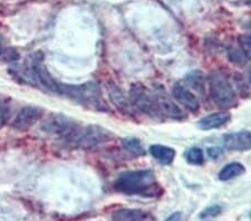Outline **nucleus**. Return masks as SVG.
Returning a JSON list of instances; mask_svg holds the SVG:
<instances>
[{"label":"nucleus","instance_id":"22","mask_svg":"<svg viewBox=\"0 0 251 221\" xmlns=\"http://www.w3.org/2000/svg\"><path fill=\"white\" fill-rule=\"evenodd\" d=\"M7 107L0 106V127L5 125V123L7 122L8 118H9V112H8Z\"/></svg>","mask_w":251,"mask_h":221},{"label":"nucleus","instance_id":"15","mask_svg":"<svg viewBox=\"0 0 251 221\" xmlns=\"http://www.w3.org/2000/svg\"><path fill=\"white\" fill-rule=\"evenodd\" d=\"M185 82L189 84V86H191L194 91H197L198 93L201 95L204 94L205 91V78L204 75L200 71H193L191 73H189L185 77Z\"/></svg>","mask_w":251,"mask_h":221},{"label":"nucleus","instance_id":"2","mask_svg":"<svg viewBox=\"0 0 251 221\" xmlns=\"http://www.w3.org/2000/svg\"><path fill=\"white\" fill-rule=\"evenodd\" d=\"M55 93L77 100L78 103L96 110H106L102 93L95 83H85L80 85H66L57 83Z\"/></svg>","mask_w":251,"mask_h":221},{"label":"nucleus","instance_id":"5","mask_svg":"<svg viewBox=\"0 0 251 221\" xmlns=\"http://www.w3.org/2000/svg\"><path fill=\"white\" fill-rule=\"evenodd\" d=\"M110 136V132L103 127L91 125L84 128L79 127L70 141L80 147H94L107 142L111 139Z\"/></svg>","mask_w":251,"mask_h":221},{"label":"nucleus","instance_id":"17","mask_svg":"<svg viewBox=\"0 0 251 221\" xmlns=\"http://www.w3.org/2000/svg\"><path fill=\"white\" fill-rule=\"evenodd\" d=\"M188 162L194 166H201L204 162V153L199 147H191L185 154Z\"/></svg>","mask_w":251,"mask_h":221},{"label":"nucleus","instance_id":"4","mask_svg":"<svg viewBox=\"0 0 251 221\" xmlns=\"http://www.w3.org/2000/svg\"><path fill=\"white\" fill-rule=\"evenodd\" d=\"M129 99H131L133 105H135L144 113L151 116H156L160 113L159 108H157L155 94L140 83L133 84L131 86Z\"/></svg>","mask_w":251,"mask_h":221},{"label":"nucleus","instance_id":"3","mask_svg":"<svg viewBox=\"0 0 251 221\" xmlns=\"http://www.w3.org/2000/svg\"><path fill=\"white\" fill-rule=\"evenodd\" d=\"M210 95L213 102L221 108H230L236 105L237 94L228 76L222 72H213L209 76Z\"/></svg>","mask_w":251,"mask_h":221},{"label":"nucleus","instance_id":"12","mask_svg":"<svg viewBox=\"0 0 251 221\" xmlns=\"http://www.w3.org/2000/svg\"><path fill=\"white\" fill-rule=\"evenodd\" d=\"M231 119V115H230L229 112H218V113L210 114L205 118L202 119L198 125L201 128V130L209 131L213 130V128H218L224 126Z\"/></svg>","mask_w":251,"mask_h":221},{"label":"nucleus","instance_id":"7","mask_svg":"<svg viewBox=\"0 0 251 221\" xmlns=\"http://www.w3.org/2000/svg\"><path fill=\"white\" fill-rule=\"evenodd\" d=\"M154 94L157 108H159L160 113L174 120H182L185 118L184 112L181 110L179 105H177L171 98H170V95L168 94V92L164 90L163 86H156Z\"/></svg>","mask_w":251,"mask_h":221},{"label":"nucleus","instance_id":"6","mask_svg":"<svg viewBox=\"0 0 251 221\" xmlns=\"http://www.w3.org/2000/svg\"><path fill=\"white\" fill-rule=\"evenodd\" d=\"M44 127H45L44 130L50 133L60 135L68 140H71L79 128L74 121L63 115H51L45 121Z\"/></svg>","mask_w":251,"mask_h":221},{"label":"nucleus","instance_id":"8","mask_svg":"<svg viewBox=\"0 0 251 221\" xmlns=\"http://www.w3.org/2000/svg\"><path fill=\"white\" fill-rule=\"evenodd\" d=\"M43 110L36 106H25L19 111V113L16 116L13 127L16 130L25 131L30 128L38 120L42 119Z\"/></svg>","mask_w":251,"mask_h":221},{"label":"nucleus","instance_id":"25","mask_svg":"<svg viewBox=\"0 0 251 221\" xmlns=\"http://www.w3.org/2000/svg\"><path fill=\"white\" fill-rule=\"evenodd\" d=\"M3 47H2V43H1V39H0V57L3 55Z\"/></svg>","mask_w":251,"mask_h":221},{"label":"nucleus","instance_id":"24","mask_svg":"<svg viewBox=\"0 0 251 221\" xmlns=\"http://www.w3.org/2000/svg\"><path fill=\"white\" fill-rule=\"evenodd\" d=\"M165 221H181V214L180 212H176V214L170 216Z\"/></svg>","mask_w":251,"mask_h":221},{"label":"nucleus","instance_id":"18","mask_svg":"<svg viewBox=\"0 0 251 221\" xmlns=\"http://www.w3.org/2000/svg\"><path fill=\"white\" fill-rule=\"evenodd\" d=\"M108 92H110V96L111 99L114 102L115 105H117L121 108H125V110H128V103L126 98H124V95L122 92H121L119 88L113 86L108 88Z\"/></svg>","mask_w":251,"mask_h":221},{"label":"nucleus","instance_id":"26","mask_svg":"<svg viewBox=\"0 0 251 221\" xmlns=\"http://www.w3.org/2000/svg\"><path fill=\"white\" fill-rule=\"evenodd\" d=\"M244 1L245 5H248V6H251V0H242Z\"/></svg>","mask_w":251,"mask_h":221},{"label":"nucleus","instance_id":"20","mask_svg":"<svg viewBox=\"0 0 251 221\" xmlns=\"http://www.w3.org/2000/svg\"><path fill=\"white\" fill-rule=\"evenodd\" d=\"M229 58L232 63L239 64V65H244L247 62V57L241 48H231L229 50Z\"/></svg>","mask_w":251,"mask_h":221},{"label":"nucleus","instance_id":"9","mask_svg":"<svg viewBox=\"0 0 251 221\" xmlns=\"http://www.w3.org/2000/svg\"><path fill=\"white\" fill-rule=\"evenodd\" d=\"M226 148L230 151H248L251 150V132L239 131L226 134L224 139Z\"/></svg>","mask_w":251,"mask_h":221},{"label":"nucleus","instance_id":"10","mask_svg":"<svg viewBox=\"0 0 251 221\" xmlns=\"http://www.w3.org/2000/svg\"><path fill=\"white\" fill-rule=\"evenodd\" d=\"M172 96L173 98L179 102L182 106H184L187 110L191 112H197L199 110L200 104L198 100L197 96L191 93L187 87L182 84H176L172 88Z\"/></svg>","mask_w":251,"mask_h":221},{"label":"nucleus","instance_id":"19","mask_svg":"<svg viewBox=\"0 0 251 221\" xmlns=\"http://www.w3.org/2000/svg\"><path fill=\"white\" fill-rule=\"evenodd\" d=\"M221 212H222V207L218 206V204H214V206H210L208 208H205L204 210H202V212L200 214V218L202 220L212 219L221 215Z\"/></svg>","mask_w":251,"mask_h":221},{"label":"nucleus","instance_id":"14","mask_svg":"<svg viewBox=\"0 0 251 221\" xmlns=\"http://www.w3.org/2000/svg\"><path fill=\"white\" fill-rule=\"evenodd\" d=\"M246 172V168L242 166L241 163L239 162H232L226 164V167L221 169V171L219 172V179L221 181H229L232 180L237 176L244 174Z\"/></svg>","mask_w":251,"mask_h":221},{"label":"nucleus","instance_id":"23","mask_svg":"<svg viewBox=\"0 0 251 221\" xmlns=\"http://www.w3.org/2000/svg\"><path fill=\"white\" fill-rule=\"evenodd\" d=\"M208 153H209V155L211 156L212 159H217V158H219V156L222 154V148H220V147H211V148H209L208 150Z\"/></svg>","mask_w":251,"mask_h":221},{"label":"nucleus","instance_id":"13","mask_svg":"<svg viewBox=\"0 0 251 221\" xmlns=\"http://www.w3.org/2000/svg\"><path fill=\"white\" fill-rule=\"evenodd\" d=\"M150 152H151L153 158L159 161L163 166H170L173 162L174 158H176L174 148L161 146V144H153L150 147Z\"/></svg>","mask_w":251,"mask_h":221},{"label":"nucleus","instance_id":"21","mask_svg":"<svg viewBox=\"0 0 251 221\" xmlns=\"http://www.w3.org/2000/svg\"><path fill=\"white\" fill-rule=\"evenodd\" d=\"M239 43L246 57L251 60V35H241Z\"/></svg>","mask_w":251,"mask_h":221},{"label":"nucleus","instance_id":"16","mask_svg":"<svg viewBox=\"0 0 251 221\" xmlns=\"http://www.w3.org/2000/svg\"><path fill=\"white\" fill-rule=\"evenodd\" d=\"M122 142H123V147L126 148L129 153L134 154L136 156L144 155V153H145L144 148H143V146H142L141 141L139 139L129 138V139L123 140Z\"/></svg>","mask_w":251,"mask_h":221},{"label":"nucleus","instance_id":"27","mask_svg":"<svg viewBox=\"0 0 251 221\" xmlns=\"http://www.w3.org/2000/svg\"><path fill=\"white\" fill-rule=\"evenodd\" d=\"M248 78H249V84L251 85V67H250V70L248 71Z\"/></svg>","mask_w":251,"mask_h":221},{"label":"nucleus","instance_id":"11","mask_svg":"<svg viewBox=\"0 0 251 221\" xmlns=\"http://www.w3.org/2000/svg\"><path fill=\"white\" fill-rule=\"evenodd\" d=\"M115 221H155L154 217L140 209H121L113 214Z\"/></svg>","mask_w":251,"mask_h":221},{"label":"nucleus","instance_id":"1","mask_svg":"<svg viewBox=\"0 0 251 221\" xmlns=\"http://www.w3.org/2000/svg\"><path fill=\"white\" fill-rule=\"evenodd\" d=\"M116 191L127 196H142L154 198L162 194V189L151 170L128 171L116 179Z\"/></svg>","mask_w":251,"mask_h":221}]
</instances>
